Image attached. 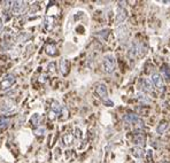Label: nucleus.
<instances>
[{
  "label": "nucleus",
  "mask_w": 170,
  "mask_h": 163,
  "mask_svg": "<svg viewBox=\"0 0 170 163\" xmlns=\"http://www.w3.org/2000/svg\"><path fill=\"white\" fill-rule=\"evenodd\" d=\"M115 65H116V61L114 55L111 54H107L104 56L102 60V67H104V71L107 74H111V72L115 70Z\"/></svg>",
  "instance_id": "1"
},
{
  "label": "nucleus",
  "mask_w": 170,
  "mask_h": 163,
  "mask_svg": "<svg viewBox=\"0 0 170 163\" xmlns=\"http://www.w3.org/2000/svg\"><path fill=\"white\" fill-rule=\"evenodd\" d=\"M15 83V76L12 75V74H8L5 78L1 80V83H0V89L1 90H8V89H11L13 84Z\"/></svg>",
  "instance_id": "2"
},
{
  "label": "nucleus",
  "mask_w": 170,
  "mask_h": 163,
  "mask_svg": "<svg viewBox=\"0 0 170 163\" xmlns=\"http://www.w3.org/2000/svg\"><path fill=\"white\" fill-rule=\"evenodd\" d=\"M96 93L98 94L100 99H102L104 101L108 100V91H107V86L105 84H98L96 86Z\"/></svg>",
  "instance_id": "3"
},
{
  "label": "nucleus",
  "mask_w": 170,
  "mask_h": 163,
  "mask_svg": "<svg viewBox=\"0 0 170 163\" xmlns=\"http://www.w3.org/2000/svg\"><path fill=\"white\" fill-rule=\"evenodd\" d=\"M150 80H152L153 85H155V87H157L159 90H163L164 83H163V76L162 75H160V74H153L152 77H150Z\"/></svg>",
  "instance_id": "4"
},
{
  "label": "nucleus",
  "mask_w": 170,
  "mask_h": 163,
  "mask_svg": "<svg viewBox=\"0 0 170 163\" xmlns=\"http://www.w3.org/2000/svg\"><path fill=\"white\" fill-rule=\"evenodd\" d=\"M139 84H140L141 90L145 92H153V90H154V85H153V83H152V80L150 78L140 79Z\"/></svg>",
  "instance_id": "5"
},
{
  "label": "nucleus",
  "mask_w": 170,
  "mask_h": 163,
  "mask_svg": "<svg viewBox=\"0 0 170 163\" xmlns=\"http://www.w3.org/2000/svg\"><path fill=\"white\" fill-rule=\"evenodd\" d=\"M116 36H117V38H118L120 41H124V40H126L128 36H129L128 28H126L125 26H118L117 30H116Z\"/></svg>",
  "instance_id": "6"
},
{
  "label": "nucleus",
  "mask_w": 170,
  "mask_h": 163,
  "mask_svg": "<svg viewBox=\"0 0 170 163\" xmlns=\"http://www.w3.org/2000/svg\"><path fill=\"white\" fill-rule=\"evenodd\" d=\"M126 17H128V12H126V9H124L123 7H120V8L117 9L116 17H115L116 24H120V23L124 22V21L126 20Z\"/></svg>",
  "instance_id": "7"
},
{
  "label": "nucleus",
  "mask_w": 170,
  "mask_h": 163,
  "mask_svg": "<svg viewBox=\"0 0 170 163\" xmlns=\"http://www.w3.org/2000/svg\"><path fill=\"white\" fill-rule=\"evenodd\" d=\"M14 101L12 100H9V99H6V100H4V101H1V104H0V110L4 111V113H7V111H11L14 109Z\"/></svg>",
  "instance_id": "8"
},
{
  "label": "nucleus",
  "mask_w": 170,
  "mask_h": 163,
  "mask_svg": "<svg viewBox=\"0 0 170 163\" xmlns=\"http://www.w3.org/2000/svg\"><path fill=\"white\" fill-rule=\"evenodd\" d=\"M123 119H124L125 123L132 124V125H136L139 121H141L136 114H128V115H125L124 117H123Z\"/></svg>",
  "instance_id": "9"
},
{
  "label": "nucleus",
  "mask_w": 170,
  "mask_h": 163,
  "mask_svg": "<svg viewBox=\"0 0 170 163\" xmlns=\"http://www.w3.org/2000/svg\"><path fill=\"white\" fill-rule=\"evenodd\" d=\"M13 4H14L13 5L14 14H21L24 11V8H26V2H23V1H15Z\"/></svg>",
  "instance_id": "10"
},
{
  "label": "nucleus",
  "mask_w": 170,
  "mask_h": 163,
  "mask_svg": "<svg viewBox=\"0 0 170 163\" xmlns=\"http://www.w3.org/2000/svg\"><path fill=\"white\" fill-rule=\"evenodd\" d=\"M69 68H70V63L67 59H62L60 61V70L62 72V75H67L69 72Z\"/></svg>",
  "instance_id": "11"
},
{
  "label": "nucleus",
  "mask_w": 170,
  "mask_h": 163,
  "mask_svg": "<svg viewBox=\"0 0 170 163\" xmlns=\"http://www.w3.org/2000/svg\"><path fill=\"white\" fill-rule=\"evenodd\" d=\"M138 55V43H132L129 47V58L130 59H136Z\"/></svg>",
  "instance_id": "12"
},
{
  "label": "nucleus",
  "mask_w": 170,
  "mask_h": 163,
  "mask_svg": "<svg viewBox=\"0 0 170 163\" xmlns=\"http://www.w3.org/2000/svg\"><path fill=\"white\" fill-rule=\"evenodd\" d=\"M131 154H132V156L137 157V158H141V157H144L145 155V150L143 149V147H133L132 149H131Z\"/></svg>",
  "instance_id": "13"
},
{
  "label": "nucleus",
  "mask_w": 170,
  "mask_h": 163,
  "mask_svg": "<svg viewBox=\"0 0 170 163\" xmlns=\"http://www.w3.org/2000/svg\"><path fill=\"white\" fill-rule=\"evenodd\" d=\"M132 141H133L135 145H137L138 147H141V146L145 145V137L143 134H136L132 139Z\"/></svg>",
  "instance_id": "14"
},
{
  "label": "nucleus",
  "mask_w": 170,
  "mask_h": 163,
  "mask_svg": "<svg viewBox=\"0 0 170 163\" xmlns=\"http://www.w3.org/2000/svg\"><path fill=\"white\" fill-rule=\"evenodd\" d=\"M168 128H169V124H168V122H165V121L161 122V123L157 125V128H156L157 134H163L164 132L167 131V129H168Z\"/></svg>",
  "instance_id": "15"
},
{
  "label": "nucleus",
  "mask_w": 170,
  "mask_h": 163,
  "mask_svg": "<svg viewBox=\"0 0 170 163\" xmlns=\"http://www.w3.org/2000/svg\"><path fill=\"white\" fill-rule=\"evenodd\" d=\"M9 124H11V121L6 117H0V131H5L9 126Z\"/></svg>",
  "instance_id": "16"
},
{
  "label": "nucleus",
  "mask_w": 170,
  "mask_h": 163,
  "mask_svg": "<svg viewBox=\"0 0 170 163\" xmlns=\"http://www.w3.org/2000/svg\"><path fill=\"white\" fill-rule=\"evenodd\" d=\"M45 51H46V53H47L48 55H51V56L56 55V47H55L54 44H48V45H46Z\"/></svg>",
  "instance_id": "17"
},
{
  "label": "nucleus",
  "mask_w": 170,
  "mask_h": 163,
  "mask_svg": "<svg viewBox=\"0 0 170 163\" xmlns=\"http://www.w3.org/2000/svg\"><path fill=\"white\" fill-rule=\"evenodd\" d=\"M62 106L58 102V101H53V104H52V111H54L56 115H60L61 114V111H62Z\"/></svg>",
  "instance_id": "18"
},
{
  "label": "nucleus",
  "mask_w": 170,
  "mask_h": 163,
  "mask_svg": "<svg viewBox=\"0 0 170 163\" xmlns=\"http://www.w3.org/2000/svg\"><path fill=\"white\" fill-rule=\"evenodd\" d=\"M162 74H163V77L165 78V80L170 82V69L167 65H163V67H162Z\"/></svg>",
  "instance_id": "19"
},
{
  "label": "nucleus",
  "mask_w": 170,
  "mask_h": 163,
  "mask_svg": "<svg viewBox=\"0 0 170 163\" xmlns=\"http://www.w3.org/2000/svg\"><path fill=\"white\" fill-rule=\"evenodd\" d=\"M137 97H138V100L140 101V102H143V104H150V100L148 97H146L144 93H141V92H139L137 94Z\"/></svg>",
  "instance_id": "20"
},
{
  "label": "nucleus",
  "mask_w": 170,
  "mask_h": 163,
  "mask_svg": "<svg viewBox=\"0 0 170 163\" xmlns=\"http://www.w3.org/2000/svg\"><path fill=\"white\" fill-rule=\"evenodd\" d=\"M30 122H31V124H32L33 126H38L39 123H40V115L39 114H33Z\"/></svg>",
  "instance_id": "21"
},
{
  "label": "nucleus",
  "mask_w": 170,
  "mask_h": 163,
  "mask_svg": "<svg viewBox=\"0 0 170 163\" xmlns=\"http://www.w3.org/2000/svg\"><path fill=\"white\" fill-rule=\"evenodd\" d=\"M72 139H74V136H72V134H70V133H67V134H65V136H63V138H62L63 143H65V146L70 145V143H71V141H72Z\"/></svg>",
  "instance_id": "22"
},
{
  "label": "nucleus",
  "mask_w": 170,
  "mask_h": 163,
  "mask_svg": "<svg viewBox=\"0 0 170 163\" xmlns=\"http://www.w3.org/2000/svg\"><path fill=\"white\" fill-rule=\"evenodd\" d=\"M75 137L77 138V139H80V138L83 137L82 131H80V129H78V128H76V129H75Z\"/></svg>",
  "instance_id": "23"
},
{
  "label": "nucleus",
  "mask_w": 170,
  "mask_h": 163,
  "mask_svg": "<svg viewBox=\"0 0 170 163\" xmlns=\"http://www.w3.org/2000/svg\"><path fill=\"white\" fill-rule=\"evenodd\" d=\"M35 133L38 134V136H43L45 133V129L44 128H39V129H37V130L35 131Z\"/></svg>",
  "instance_id": "24"
},
{
  "label": "nucleus",
  "mask_w": 170,
  "mask_h": 163,
  "mask_svg": "<svg viewBox=\"0 0 170 163\" xmlns=\"http://www.w3.org/2000/svg\"><path fill=\"white\" fill-rule=\"evenodd\" d=\"M54 68H55V63H54V62L48 65V70H50V71H54Z\"/></svg>",
  "instance_id": "25"
},
{
  "label": "nucleus",
  "mask_w": 170,
  "mask_h": 163,
  "mask_svg": "<svg viewBox=\"0 0 170 163\" xmlns=\"http://www.w3.org/2000/svg\"><path fill=\"white\" fill-rule=\"evenodd\" d=\"M55 115H56V114H55L54 111H51V113H50V118H51V119H54Z\"/></svg>",
  "instance_id": "26"
},
{
  "label": "nucleus",
  "mask_w": 170,
  "mask_h": 163,
  "mask_svg": "<svg viewBox=\"0 0 170 163\" xmlns=\"http://www.w3.org/2000/svg\"><path fill=\"white\" fill-rule=\"evenodd\" d=\"M1 26H2V24H1V21H0V30H1Z\"/></svg>",
  "instance_id": "27"
},
{
  "label": "nucleus",
  "mask_w": 170,
  "mask_h": 163,
  "mask_svg": "<svg viewBox=\"0 0 170 163\" xmlns=\"http://www.w3.org/2000/svg\"><path fill=\"white\" fill-rule=\"evenodd\" d=\"M162 163H169V161H163Z\"/></svg>",
  "instance_id": "28"
}]
</instances>
